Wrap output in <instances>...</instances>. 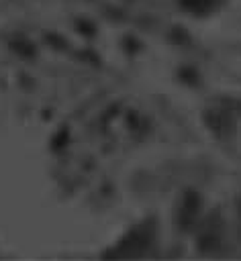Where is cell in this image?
<instances>
[{"instance_id": "1", "label": "cell", "mask_w": 241, "mask_h": 261, "mask_svg": "<svg viewBox=\"0 0 241 261\" xmlns=\"http://www.w3.org/2000/svg\"><path fill=\"white\" fill-rule=\"evenodd\" d=\"M180 4L186 8V10H192V12H206L210 10L212 6V0H180Z\"/></svg>"}]
</instances>
